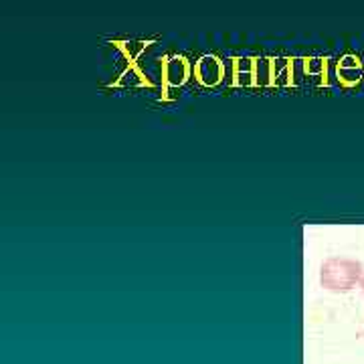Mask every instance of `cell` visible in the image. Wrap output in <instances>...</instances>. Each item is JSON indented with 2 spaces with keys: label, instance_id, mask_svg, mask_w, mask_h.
<instances>
[{
  "label": "cell",
  "instance_id": "cell-2",
  "mask_svg": "<svg viewBox=\"0 0 364 364\" xmlns=\"http://www.w3.org/2000/svg\"><path fill=\"white\" fill-rule=\"evenodd\" d=\"M360 289H363V296H364V277H363V282H360Z\"/></svg>",
  "mask_w": 364,
  "mask_h": 364
},
{
  "label": "cell",
  "instance_id": "cell-1",
  "mask_svg": "<svg viewBox=\"0 0 364 364\" xmlns=\"http://www.w3.org/2000/svg\"><path fill=\"white\" fill-rule=\"evenodd\" d=\"M363 277V263L350 257H328L320 265V286L332 294H348L360 286Z\"/></svg>",
  "mask_w": 364,
  "mask_h": 364
}]
</instances>
